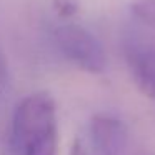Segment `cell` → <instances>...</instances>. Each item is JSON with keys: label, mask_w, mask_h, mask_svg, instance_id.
<instances>
[{"label": "cell", "mask_w": 155, "mask_h": 155, "mask_svg": "<svg viewBox=\"0 0 155 155\" xmlns=\"http://www.w3.org/2000/svg\"><path fill=\"white\" fill-rule=\"evenodd\" d=\"M12 142L18 155H57V107L52 95L35 92L17 105Z\"/></svg>", "instance_id": "cell-1"}, {"label": "cell", "mask_w": 155, "mask_h": 155, "mask_svg": "<svg viewBox=\"0 0 155 155\" xmlns=\"http://www.w3.org/2000/svg\"><path fill=\"white\" fill-rule=\"evenodd\" d=\"M54 42L67 60L90 74H102L107 68L104 45L90 30L78 24H62L54 30Z\"/></svg>", "instance_id": "cell-2"}, {"label": "cell", "mask_w": 155, "mask_h": 155, "mask_svg": "<svg viewBox=\"0 0 155 155\" xmlns=\"http://www.w3.org/2000/svg\"><path fill=\"white\" fill-rule=\"evenodd\" d=\"M85 143L90 155H124L127 132L122 120L108 114L94 115L88 124V140Z\"/></svg>", "instance_id": "cell-3"}, {"label": "cell", "mask_w": 155, "mask_h": 155, "mask_svg": "<svg viewBox=\"0 0 155 155\" xmlns=\"http://www.w3.org/2000/svg\"><path fill=\"white\" fill-rule=\"evenodd\" d=\"M127 58L135 84L155 100V47H134L128 50Z\"/></svg>", "instance_id": "cell-4"}, {"label": "cell", "mask_w": 155, "mask_h": 155, "mask_svg": "<svg viewBox=\"0 0 155 155\" xmlns=\"http://www.w3.org/2000/svg\"><path fill=\"white\" fill-rule=\"evenodd\" d=\"M130 10L137 20L150 28H155V0H135Z\"/></svg>", "instance_id": "cell-5"}, {"label": "cell", "mask_w": 155, "mask_h": 155, "mask_svg": "<svg viewBox=\"0 0 155 155\" xmlns=\"http://www.w3.org/2000/svg\"><path fill=\"white\" fill-rule=\"evenodd\" d=\"M54 8L60 17L68 18L77 15L78 12V4L75 0H54Z\"/></svg>", "instance_id": "cell-6"}, {"label": "cell", "mask_w": 155, "mask_h": 155, "mask_svg": "<svg viewBox=\"0 0 155 155\" xmlns=\"http://www.w3.org/2000/svg\"><path fill=\"white\" fill-rule=\"evenodd\" d=\"M8 87V67H7V58L4 52L0 48V95L4 94Z\"/></svg>", "instance_id": "cell-7"}, {"label": "cell", "mask_w": 155, "mask_h": 155, "mask_svg": "<svg viewBox=\"0 0 155 155\" xmlns=\"http://www.w3.org/2000/svg\"><path fill=\"white\" fill-rule=\"evenodd\" d=\"M70 155H90V152L87 148V143L82 138H77L70 148Z\"/></svg>", "instance_id": "cell-8"}]
</instances>
